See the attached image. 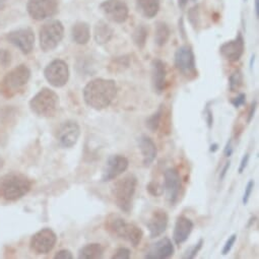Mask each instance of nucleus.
<instances>
[{"label": "nucleus", "instance_id": "50", "mask_svg": "<svg viewBox=\"0 0 259 259\" xmlns=\"http://www.w3.org/2000/svg\"><path fill=\"white\" fill-rule=\"evenodd\" d=\"M245 2H247V0H245Z\"/></svg>", "mask_w": 259, "mask_h": 259}, {"label": "nucleus", "instance_id": "11", "mask_svg": "<svg viewBox=\"0 0 259 259\" xmlns=\"http://www.w3.org/2000/svg\"><path fill=\"white\" fill-rule=\"evenodd\" d=\"M27 9L32 19L44 21L57 14L58 0H30Z\"/></svg>", "mask_w": 259, "mask_h": 259}, {"label": "nucleus", "instance_id": "35", "mask_svg": "<svg viewBox=\"0 0 259 259\" xmlns=\"http://www.w3.org/2000/svg\"><path fill=\"white\" fill-rule=\"evenodd\" d=\"M254 181L253 180H250L248 183H247V186L245 188V192H244V195H243V199H242V202L244 205H246L250 199V196H251V193L253 191V188H254Z\"/></svg>", "mask_w": 259, "mask_h": 259}, {"label": "nucleus", "instance_id": "42", "mask_svg": "<svg viewBox=\"0 0 259 259\" xmlns=\"http://www.w3.org/2000/svg\"><path fill=\"white\" fill-rule=\"evenodd\" d=\"M224 153H225V156H226L227 158H230V157L232 156V154H233V148H232V141H231V140H229V142L227 143Z\"/></svg>", "mask_w": 259, "mask_h": 259}, {"label": "nucleus", "instance_id": "14", "mask_svg": "<svg viewBox=\"0 0 259 259\" xmlns=\"http://www.w3.org/2000/svg\"><path fill=\"white\" fill-rule=\"evenodd\" d=\"M129 166V161L126 157L121 155H112L110 156L104 166L101 181L110 182L117 179L122 175Z\"/></svg>", "mask_w": 259, "mask_h": 259}, {"label": "nucleus", "instance_id": "37", "mask_svg": "<svg viewBox=\"0 0 259 259\" xmlns=\"http://www.w3.org/2000/svg\"><path fill=\"white\" fill-rule=\"evenodd\" d=\"M204 115H205V120H206V123H207V127L209 129H211L212 124H213V115H212V111L209 108V103L205 106Z\"/></svg>", "mask_w": 259, "mask_h": 259}, {"label": "nucleus", "instance_id": "27", "mask_svg": "<svg viewBox=\"0 0 259 259\" xmlns=\"http://www.w3.org/2000/svg\"><path fill=\"white\" fill-rule=\"evenodd\" d=\"M165 106L162 104L160 105L159 109L152 114L146 121V125L148 127V129L152 133H156L159 131V128L162 124V121L164 119V114H165Z\"/></svg>", "mask_w": 259, "mask_h": 259}, {"label": "nucleus", "instance_id": "26", "mask_svg": "<svg viewBox=\"0 0 259 259\" xmlns=\"http://www.w3.org/2000/svg\"><path fill=\"white\" fill-rule=\"evenodd\" d=\"M104 255V247L98 243L87 244L78 251L79 259H99Z\"/></svg>", "mask_w": 259, "mask_h": 259}, {"label": "nucleus", "instance_id": "5", "mask_svg": "<svg viewBox=\"0 0 259 259\" xmlns=\"http://www.w3.org/2000/svg\"><path fill=\"white\" fill-rule=\"evenodd\" d=\"M31 111L39 117L50 118L53 117L60 106L59 96L48 88L40 90L30 101Z\"/></svg>", "mask_w": 259, "mask_h": 259}, {"label": "nucleus", "instance_id": "15", "mask_svg": "<svg viewBox=\"0 0 259 259\" xmlns=\"http://www.w3.org/2000/svg\"><path fill=\"white\" fill-rule=\"evenodd\" d=\"M100 10L111 22L122 24L128 19L129 10L121 0H105L100 5Z\"/></svg>", "mask_w": 259, "mask_h": 259}, {"label": "nucleus", "instance_id": "12", "mask_svg": "<svg viewBox=\"0 0 259 259\" xmlns=\"http://www.w3.org/2000/svg\"><path fill=\"white\" fill-rule=\"evenodd\" d=\"M56 242L55 232L49 228H44L32 236L30 246L36 254H47L55 247Z\"/></svg>", "mask_w": 259, "mask_h": 259}, {"label": "nucleus", "instance_id": "36", "mask_svg": "<svg viewBox=\"0 0 259 259\" xmlns=\"http://www.w3.org/2000/svg\"><path fill=\"white\" fill-rule=\"evenodd\" d=\"M246 103V95L241 93L239 94L236 98H234L233 100H231V104L235 107V108H240L241 106H243Z\"/></svg>", "mask_w": 259, "mask_h": 259}, {"label": "nucleus", "instance_id": "29", "mask_svg": "<svg viewBox=\"0 0 259 259\" xmlns=\"http://www.w3.org/2000/svg\"><path fill=\"white\" fill-rule=\"evenodd\" d=\"M149 37V30L144 25H140L133 33V41L140 49H144Z\"/></svg>", "mask_w": 259, "mask_h": 259}, {"label": "nucleus", "instance_id": "6", "mask_svg": "<svg viewBox=\"0 0 259 259\" xmlns=\"http://www.w3.org/2000/svg\"><path fill=\"white\" fill-rule=\"evenodd\" d=\"M30 77L31 70L27 65L21 64L17 66L5 77L2 84L3 95L8 99L14 97L23 87L29 82Z\"/></svg>", "mask_w": 259, "mask_h": 259}, {"label": "nucleus", "instance_id": "17", "mask_svg": "<svg viewBox=\"0 0 259 259\" xmlns=\"http://www.w3.org/2000/svg\"><path fill=\"white\" fill-rule=\"evenodd\" d=\"M245 50V42L241 33H238L234 40L228 41L221 45V55L230 62H237L242 57Z\"/></svg>", "mask_w": 259, "mask_h": 259}, {"label": "nucleus", "instance_id": "34", "mask_svg": "<svg viewBox=\"0 0 259 259\" xmlns=\"http://www.w3.org/2000/svg\"><path fill=\"white\" fill-rule=\"evenodd\" d=\"M236 241H237V235L236 234H233L231 237H229V239L227 240V242L224 245V248L222 250V254L223 255H227L232 250V248L235 245Z\"/></svg>", "mask_w": 259, "mask_h": 259}, {"label": "nucleus", "instance_id": "31", "mask_svg": "<svg viewBox=\"0 0 259 259\" xmlns=\"http://www.w3.org/2000/svg\"><path fill=\"white\" fill-rule=\"evenodd\" d=\"M203 243H204L203 239H200L196 244H194L192 247L187 249L181 257L185 258V259H193V258H195L196 255L198 254V252L201 250Z\"/></svg>", "mask_w": 259, "mask_h": 259}, {"label": "nucleus", "instance_id": "24", "mask_svg": "<svg viewBox=\"0 0 259 259\" xmlns=\"http://www.w3.org/2000/svg\"><path fill=\"white\" fill-rule=\"evenodd\" d=\"M114 36L113 29L104 21H100L94 28V38L97 44L104 45L111 41Z\"/></svg>", "mask_w": 259, "mask_h": 259}, {"label": "nucleus", "instance_id": "13", "mask_svg": "<svg viewBox=\"0 0 259 259\" xmlns=\"http://www.w3.org/2000/svg\"><path fill=\"white\" fill-rule=\"evenodd\" d=\"M80 137V127L76 121L67 120L63 122L57 131V142L63 149L74 147Z\"/></svg>", "mask_w": 259, "mask_h": 259}, {"label": "nucleus", "instance_id": "25", "mask_svg": "<svg viewBox=\"0 0 259 259\" xmlns=\"http://www.w3.org/2000/svg\"><path fill=\"white\" fill-rule=\"evenodd\" d=\"M137 9L145 18L153 19L160 11V0H137Z\"/></svg>", "mask_w": 259, "mask_h": 259}, {"label": "nucleus", "instance_id": "22", "mask_svg": "<svg viewBox=\"0 0 259 259\" xmlns=\"http://www.w3.org/2000/svg\"><path fill=\"white\" fill-rule=\"evenodd\" d=\"M193 227H194V224L190 219H188L184 215L178 217L176 220L174 232H173L174 242L177 245L184 243L189 238V236L193 230Z\"/></svg>", "mask_w": 259, "mask_h": 259}, {"label": "nucleus", "instance_id": "7", "mask_svg": "<svg viewBox=\"0 0 259 259\" xmlns=\"http://www.w3.org/2000/svg\"><path fill=\"white\" fill-rule=\"evenodd\" d=\"M64 37V27L61 22L54 20L46 23L40 30V47L44 52L54 50Z\"/></svg>", "mask_w": 259, "mask_h": 259}, {"label": "nucleus", "instance_id": "48", "mask_svg": "<svg viewBox=\"0 0 259 259\" xmlns=\"http://www.w3.org/2000/svg\"><path fill=\"white\" fill-rule=\"evenodd\" d=\"M6 2H7V0H0V10H2L5 7Z\"/></svg>", "mask_w": 259, "mask_h": 259}, {"label": "nucleus", "instance_id": "9", "mask_svg": "<svg viewBox=\"0 0 259 259\" xmlns=\"http://www.w3.org/2000/svg\"><path fill=\"white\" fill-rule=\"evenodd\" d=\"M44 75L52 87L62 88L68 82L69 79L68 65L61 59H55L46 66Z\"/></svg>", "mask_w": 259, "mask_h": 259}, {"label": "nucleus", "instance_id": "21", "mask_svg": "<svg viewBox=\"0 0 259 259\" xmlns=\"http://www.w3.org/2000/svg\"><path fill=\"white\" fill-rule=\"evenodd\" d=\"M138 145L143 155L144 166L150 167L158 155V149L155 142L148 136H142L138 140Z\"/></svg>", "mask_w": 259, "mask_h": 259}, {"label": "nucleus", "instance_id": "10", "mask_svg": "<svg viewBox=\"0 0 259 259\" xmlns=\"http://www.w3.org/2000/svg\"><path fill=\"white\" fill-rule=\"evenodd\" d=\"M164 191L170 205H175L180 197L182 188L181 176L176 168H169L164 173Z\"/></svg>", "mask_w": 259, "mask_h": 259}, {"label": "nucleus", "instance_id": "33", "mask_svg": "<svg viewBox=\"0 0 259 259\" xmlns=\"http://www.w3.org/2000/svg\"><path fill=\"white\" fill-rule=\"evenodd\" d=\"M131 254L132 252L128 248L120 247L114 252L112 259H129L131 258Z\"/></svg>", "mask_w": 259, "mask_h": 259}, {"label": "nucleus", "instance_id": "40", "mask_svg": "<svg viewBox=\"0 0 259 259\" xmlns=\"http://www.w3.org/2000/svg\"><path fill=\"white\" fill-rule=\"evenodd\" d=\"M249 159H250V156L249 154H245L244 157L242 158L241 160V163H240V167H239V173L242 174L244 172V170L246 169L248 163H249Z\"/></svg>", "mask_w": 259, "mask_h": 259}, {"label": "nucleus", "instance_id": "18", "mask_svg": "<svg viewBox=\"0 0 259 259\" xmlns=\"http://www.w3.org/2000/svg\"><path fill=\"white\" fill-rule=\"evenodd\" d=\"M168 223V213L162 208L155 209L147 224V227L150 232V237L152 239H155L164 234V232L167 230Z\"/></svg>", "mask_w": 259, "mask_h": 259}, {"label": "nucleus", "instance_id": "8", "mask_svg": "<svg viewBox=\"0 0 259 259\" xmlns=\"http://www.w3.org/2000/svg\"><path fill=\"white\" fill-rule=\"evenodd\" d=\"M175 66L178 71L188 79H194L198 75L193 50L188 45H183L175 52Z\"/></svg>", "mask_w": 259, "mask_h": 259}, {"label": "nucleus", "instance_id": "19", "mask_svg": "<svg viewBox=\"0 0 259 259\" xmlns=\"http://www.w3.org/2000/svg\"><path fill=\"white\" fill-rule=\"evenodd\" d=\"M175 253V248L172 241L168 237H164L154 243L147 254L146 259H166L173 256Z\"/></svg>", "mask_w": 259, "mask_h": 259}, {"label": "nucleus", "instance_id": "16", "mask_svg": "<svg viewBox=\"0 0 259 259\" xmlns=\"http://www.w3.org/2000/svg\"><path fill=\"white\" fill-rule=\"evenodd\" d=\"M8 40L19 48L24 54H30L35 46V35L32 29L25 28L11 32Z\"/></svg>", "mask_w": 259, "mask_h": 259}, {"label": "nucleus", "instance_id": "43", "mask_svg": "<svg viewBox=\"0 0 259 259\" xmlns=\"http://www.w3.org/2000/svg\"><path fill=\"white\" fill-rule=\"evenodd\" d=\"M230 166H231V162L228 161V162L225 164L223 170L221 171V175H220V180H221V181L225 179V177H226V175H227V173H228V171H229V169H230Z\"/></svg>", "mask_w": 259, "mask_h": 259}, {"label": "nucleus", "instance_id": "32", "mask_svg": "<svg viewBox=\"0 0 259 259\" xmlns=\"http://www.w3.org/2000/svg\"><path fill=\"white\" fill-rule=\"evenodd\" d=\"M147 190L149 191L150 194H152L153 196H156V197H159L164 193V187L156 181H151L147 185Z\"/></svg>", "mask_w": 259, "mask_h": 259}, {"label": "nucleus", "instance_id": "1", "mask_svg": "<svg viewBox=\"0 0 259 259\" xmlns=\"http://www.w3.org/2000/svg\"><path fill=\"white\" fill-rule=\"evenodd\" d=\"M117 84L114 79L95 78L83 88V101L90 108L102 111L112 104L117 96Z\"/></svg>", "mask_w": 259, "mask_h": 259}, {"label": "nucleus", "instance_id": "45", "mask_svg": "<svg viewBox=\"0 0 259 259\" xmlns=\"http://www.w3.org/2000/svg\"><path fill=\"white\" fill-rule=\"evenodd\" d=\"M218 150H219V145L218 144H212L210 146V148H209V152L210 153H215Z\"/></svg>", "mask_w": 259, "mask_h": 259}, {"label": "nucleus", "instance_id": "3", "mask_svg": "<svg viewBox=\"0 0 259 259\" xmlns=\"http://www.w3.org/2000/svg\"><path fill=\"white\" fill-rule=\"evenodd\" d=\"M138 178L134 174H128L114 182L111 193L117 207L125 213H129L133 208V200L137 191Z\"/></svg>", "mask_w": 259, "mask_h": 259}, {"label": "nucleus", "instance_id": "49", "mask_svg": "<svg viewBox=\"0 0 259 259\" xmlns=\"http://www.w3.org/2000/svg\"><path fill=\"white\" fill-rule=\"evenodd\" d=\"M4 167V160L0 158V169H2Z\"/></svg>", "mask_w": 259, "mask_h": 259}, {"label": "nucleus", "instance_id": "38", "mask_svg": "<svg viewBox=\"0 0 259 259\" xmlns=\"http://www.w3.org/2000/svg\"><path fill=\"white\" fill-rule=\"evenodd\" d=\"M55 259H72L73 258V255L71 253L70 250L68 249H62L60 251H58L55 256H54Z\"/></svg>", "mask_w": 259, "mask_h": 259}, {"label": "nucleus", "instance_id": "30", "mask_svg": "<svg viewBox=\"0 0 259 259\" xmlns=\"http://www.w3.org/2000/svg\"><path fill=\"white\" fill-rule=\"evenodd\" d=\"M243 85V73L241 70H235L229 77V89L232 93L238 92Z\"/></svg>", "mask_w": 259, "mask_h": 259}, {"label": "nucleus", "instance_id": "23", "mask_svg": "<svg viewBox=\"0 0 259 259\" xmlns=\"http://www.w3.org/2000/svg\"><path fill=\"white\" fill-rule=\"evenodd\" d=\"M71 38L78 45H85L91 39L90 26L84 22H77L71 29Z\"/></svg>", "mask_w": 259, "mask_h": 259}, {"label": "nucleus", "instance_id": "44", "mask_svg": "<svg viewBox=\"0 0 259 259\" xmlns=\"http://www.w3.org/2000/svg\"><path fill=\"white\" fill-rule=\"evenodd\" d=\"M189 2H190V0H178V6H179V8L184 9Z\"/></svg>", "mask_w": 259, "mask_h": 259}, {"label": "nucleus", "instance_id": "46", "mask_svg": "<svg viewBox=\"0 0 259 259\" xmlns=\"http://www.w3.org/2000/svg\"><path fill=\"white\" fill-rule=\"evenodd\" d=\"M255 11H256V17L259 18V0H255Z\"/></svg>", "mask_w": 259, "mask_h": 259}, {"label": "nucleus", "instance_id": "41", "mask_svg": "<svg viewBox=\"0 0 259 259\" xmlns=\"http://www.w3.org/2000/svg\"><path fill=\"white\" fill-rule=\"evenodd\" d=\"M9 62H11V55L4 50H0V63L7 65Z\"/></svg>", "mask_w": 259, "mask_h": 259}, {"label": "nucleus", "instance_id": "28", "mask_svg": "<svg viewBox=\"0 0 259 259\" xmlns=\"http://www.w3.org/2000/svg\"><path fill=\"white\" fill-rule=\"evenodd\" d=\"M171 31L169 26L164 22H159L156 25V34H155V42L159 47H163L167 44L170 39Z\"/></svg>", "mask_w": 259, "mask_h": 259}, {"label": "nucleus", "instance_id": "47", "mask_svg": "<svg viewBox=\"0 0 259 259\" xmlns=\"http://www.w3.org/2000/svg\"><path fill=\"white\" fill-rule=\"evenodd\" d=\"M256 220H257V218H256V217H252V218L249 220V223H248V227H250L252 224H254Z\"/></svg>", "mask_w": 259, "mask_h": 259}, {"label": "nucleus", "instance_id": "39", "mask_svg": "<svg viewBox=\"0 0 259 259\" xmlns=\"http://www.w3.org/2000/svg\"><path fill=\"white\" fill-rule=\"evenodd\" d=\"M256 108H257V101L254 100L250 106V109H249V112H248V117H247V123H250L251 120L253 119L254 117V114H255V111H256Z\"/></svg>", "mask_w": 259, "mask_h": 259}, {"label": "nucleus", "instance_id": "20", "mask_svg": "<svg viewBox=\"0 0 259 259\" xmlns=\"http://www.w3.org/2000/svg\"><path fill=\"white\" fill-rule=\"evenodd\" d=\"M152 84L157 95H162L167 84V68L164 61L156 58L152 61Z\"/></svg>", "mask_w": 259, "mask_h": 259}, {"label": "nucleus", "instance_id": "2", "mask_svg": "<svg viewBox=\"0 0 259 259\" xmlns=\"http://www.w3.org/2000/svg\"><path fill=\"white\" fill-rule=\"evenodd\" d=\"M105 228L111 235L129 242L134 247H138L144 237V232L140 227L133 223H127L124 219L115 213H111L107 217Z\"/></svg>", "mask_w": 259, "mask_h": 259}, {"label": "nucleus", "instance_id": "4", "mask_svg": "<svg viewBox=\"0 0 259 259\" xmlns=\"http://www.w3.org/2000/svg\"><path fill=\"white\" fill-rule=\"evenodd\" d=\"M32 188V181L24 174L9 173L0 178V196L9 201H17Z\"/></svg>", "mask_w": 259, "mask_h": 259}]
</instances>
